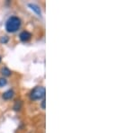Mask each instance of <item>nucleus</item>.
Returning a JSON list of instances; mask_svg holds the SVG:
<instances>
[{"label":"nucleus","mask_w":135,"mask_h":133,"mask_svg":"<svg viewBox=\"0 0 135 133\" xmlns=\"http://www.w3.org/2000/svg\"><path fill=\"white\" fill-rule=\"evenodd\" d=\"M21 20L17 16H11L6 23V30L8 32H16L21 27Z\"/></svg>","instance_id":"f257e3e1"},{"label":"nucleus","mask_w":135,"mask_h":133,"mask_svg":"<svg viewBox=\"0 0 135 133\" xmlns=\"http://www.w3.org/2000/svg\"><path fill=\"white\" fill-rule=\"evenodd\" d=\"M45 96V88L43 86H37L31 92L30 97L32 100H40Z\"/></svg>","instance_id":"f03ea898"},{"label":"nucleus","mask_w":135,"mask_h":133,"mask_svg":"<svg viewBox=\"0 0 135 133\" xmlns=\"http://www.w3.org/2000/svg\"><path fill=\"white\" fill-rule=\"evenodd\" d=\"M19 38H20V40L22 41L25 42V41H28L31 40L32 34L30 33L29 32H27V31H23V32H22L21 33H20V35H19Z\"/></svg>","instance_id":"7ed1b4c3"},{"label":"nucleus","mask_w":135,"mask_h":133,"mask_svg":"<svg viewBox=\"0 0 135 133\" xmlns=\"http://www.w3.org/2000/svg\"><path fill=\"white\" fill-rule=\"evenodd\" d=\"M28 6H29V7L31 8L33 12H35L38 16H41V14H42V11H41V8L39 7V6L35 5V4H29Z\"/></svg>","instance_id":"20e7f679"},{"label":"nucleus","mask_w":135,"mask_h":133,"mask_svg":"<svg viewBox=\"0 0 135 133\" xmlns=\"http://www.w3.org/2000/svg\"><path fill=\"white\" fill-rule=\"evenodd\" d=\"M14 95H15L14 91L10 89V90H7L6 92H5L3 93V98L5 100H10V99H12V98H13Z\"/></svg>","instance_id":"39448f33"},{"label":"nucleus","mask_w":135,"mask_h":133,"mask_svg":"<svg viewBox=\"0 0 135 133\" xmlns=\"http://www.w3.org/2000/svg\"><path fill=\"white\" fill-rule=\"evenodd\" d=\"M2 74H3L5 77H9V76L11 75V71H10V69L9 68H7V67H3L2 68Z\"/></svg>","instance_id":"423d86ee"},{"label":"nucleus","mask_w":135,"mask_h":133,"mask_svg":"<svg viewBox=\"0 0 135 133\" xmlns=\"http://www.w3.org/2000/svg\"><path fill=\"white\" fill-rule=\"evenodd\" d=\"M8 41H9V38H8L7 36H2V37H0V42H1L2 44H6V43H7Z\"/></svg>","instance_id":"0eeeda50"},{"label":"nucleus","mask_w":135,"mask_h":133,"mask_svg":"<svg viewBox=\"0 0 135 133\" xmlns=\"http://www.w3.org/2000/svg\"><path fill=\"white\" fill-rule=\"evenodd\" d=\"M6 84H7V80H6V78H4V77L0 78V87L5 86Z\"/></svg>","instance_id":"6e6552de"},{"label":"nucleus","mask_w":135,"mask_h":133,"mask_svg":"<svg viewBox=\"0 0 135 133\" xmlns=\"http://www.w3.org/2000/svg\"><path fill=\"white\" fill-rule=\"evenodd\" d=\"M21 105H22V104H21V102L20 101H17L16 102V105H15V110H19V109L21 108Z\"/></svg>","instance_id":"1a4fd4ad"},{"label":"nucleus","mask_w":135,"mask_h":133,"mask_svg":"<svg viewBox=\"0 0 135 133\" xmlns=\"http://www.w3.org/2000/svg\"><path fill=\"white\" fill-rule=\"evenodd\" d=\"M42 109H45V100H43L42 102Z\"/></svg>","instance_id":"9d476101"},{"label":"nucleus","mask_w":135,"mask_h":133,"mask_svg":"<svg viewBox=\"0 0 135 133\" xmlns=\"http://www.w3.org/2000/svg\"><path fill=\"white\" fill-rule=\"evenodd\" d=\"M0 62H1V57H0Z\"/></svg>","instance_id":"9b49d317"}]
</instances>
